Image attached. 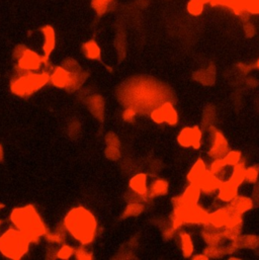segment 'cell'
<instances>
[{
  "mask_svg": "<svg viewBox=\"0 0 259 260\" xmlns=\"http://www.w3.org/2000/svg\"><path fill=\"white\" fill-rule=\"evenodd\" d=\"M63 225L67 233L82 246H88L96 240L99 224L96 216L84 207L70 209L64 218Z\"/></svg>",
  "mask_w": 259,
  "mask_h": 260,
  "instance_id": "obj_1",
  "label": "cell"
},
{
  "mask_svg": "<svg viewBox=\"0 0 259 260\" xmlns=\"http://www.w3.org/2000/svg\"><path fill=\"white\" fill-rule=\"evenodd\" d=\"M9 220L12 226L25 234L32 243H39L49 231L39 211L32 205L13 208L9 215Z\"/></svg>",
  "mask_w": 259,
  "mask_h": 260,
  "instance_id": "obj_2",
  "label": "cell"
},
{
  "mask_svg": "<svg viewBox=\"0 0 259 260\" xmlns=\"http://www.w3.org/2000/svg\"><path fill=\"white\" fill-rule=\"evenodd\" d=\"M50 83V72L39 71V72L16 73L10 80V91L20 99H29L43 87Z\"/></svg>",
  "mask_w": 259,
  "mask_h": 260,
  "instance_id": "obj_3",
  "label": "cell"
},
{
  "mask_svg": "<svg viewBox=\"0 0 259 260\" xmlns=\"http://www.w3.org/2000/svg\"><path fill=\"white\" fill-rule=\"evenodd\" d=\"M31 244L27 236L13 226L0 235V253L8 259H21L29 252Z\"/></svg>",
  "mask_w": 259,
  "mask_h": 260,
  "instance_id": "obj_4",
  "label": "cell"
},
{
  "mask_svg": "<svg viewBox=\"0 0 259 260\" xmlns=\"http://www.w3.org/2000/svg\"><path fill=\"white\" fill-rule=\"evenodd\" d=\"M87 77L88 73L84 70L79 73H73L60 65L53 67L50 72V83L56 88L72 92L79 89Z\"/></svg>",
  "mask_w": 259,
  "mask_h": 260,
  "instance_id": "obj_5",
  "label": "cell"
},
{
  "mask_svg": "<svg viewBox=\"0 0 259 260\" xmlns=\"http://www.w3.org/2000/svg\"><path fill=\"white\" fill-rule=\"evenodd\" d=\"M53 69L52 64L50 63L49 58L44 55H40L36 51L27 48L22 56L16 60L15 72H39V71H48L51 72Z\"/></svg>",
  "mask_w": 259,
  "mask_h": 260,
  "instance_id": "obj_6",
  "label": "cell"
},
{
  "mask_svg": "<svg viewBox=\"0 0 259 260\" xmlns=\"http://www.w3.org/2000/svg\"><path fill=\"white\" fill-rule=\"evenodd\" d=\"M151 119L157 124H168L173 126L178 121V114L171 104L165 103L152 110Z\"/></svg>",
  "mask_w": 259,
  "mask_h": 260,
  "instance_id": "obj_7",
  "label": "cell"
},
{
  "mask_svg": "<svg viewBox=\"0 0 259 260\" xmlns=\"http://www.w3.org/2000/svg\"><path fill=\"white\" fill-rule=\"evenodd\" d=\"M202 136V131L198 127L184 128L178 134L177 142L182 147L198 149L201 147Z\"/></svg>",
  "mask_w": 259,
  "mask_h": 260,
  "instance_id": "obj_8",
  "label": "cell"
},
{
  "mask_svg": "<svg viewBox=\"0 0 259 260\" xmlns=\"http://www.w3.org/2000/svg\"><path fill=\"white\" fill-rule=\"evenodd\" d=\"M40 32L44 38V43H43V47H42L43 55L47 58H50L51 54L54 52V50L56 48V43H57L56 32H55L54 28L52 26H49V25L43 26L40 29Z\"/></svg>",
  "mask_w": 259,
  "mask_h": 260,
  "instance_id": "obj_9",
  "label": "cell"
},
{
  "mask_svg": "<svg viewBox=\"0 0 259 260\" xmlns=\"http://www.w3.org/2000/svg\"><path fill=\"white\" fill-rule=\"evenodd\" d=\"M129 185L131 192L142 200L149 198V186L147 183V175L145 173H138L134 175L131 178Z\"/></svg>",
  "mask_w": 259,
  "mask_h": 260,
  "instance_id": "obj_10",
  "label": "cell"
},
{
  "mask_svg": "<svg viewBox=\"0 0 259 260\" xmlns=\"http://www.w3.org/2000/svg\"><path fill=\"white\" fill-rule=\"evenodd\" d=\"M228 153H229V146L227 140L224 138V136L221 133L216 131L215 134L213 135L210 149L208 151L209 156L215 159H219L226 156Z\"/></svg>",
  "mask_w": 259,
  "mask_h": 260,
  "instance_id": "obj_11",
  "label": "cell"
},
{
  "mask_svg": "<svg viewBox=\"0 0 259 260\" xmlns=\"http://www.w3.org/2000/svg\"><path fill=\"white\" fill-rule=\"evenodd\" d=\"M209 171L207 170L206 164L203 160H198L196 164L194 165V167L188 173V180L191 181L192 184L200 187L202 182L205 180V178L207 176Z\"/></svg>",
  "mask_w": 259,
  "mask_h": 260,
  "instance_id": "obj_12",
  "label": "cell"
},
{
  "mask_svg": "<svg viewBox=\"0 0 259 260\" xmlns=\"http://www.w3.org/2000/svg\"><path fill=\"white\" fill-rule=\"evenodd\" d=\"M253 207V201L246 197H236L233 201L230 202L228 208L234 212V214L241 216L247 210L251 209Z\"/></svg>",
  "mask_w": 259,
  "mask_h": 260,
  "instance_id": "obj_13",
  "label": "cell"
},
{
  "mask_svg": "<svg viewBox=\"0 0 259 260\" xmlns=\"http://www.w3.org/2000/svg\"><path fill=\"white\" fill-rule=\"evenodd\" d=\"M82 52L83 55L89 60H101L102 50L99 44L94 40H89L83 44Z\"/></svg>",
  "mask_w": 259,
  "mask_h": 260,
  "instance_id": "obj_14",
  "label": "cell"
},
{
  "mask_svg": "<svg viewBox=\"0 0 259 260\" xmlns=\"http://www.w3.org/2000/svg\"><path fill=\"white\" fill-rule=\"evenodd\" d=\"M66 235H67V231L64 225L62 224L57 229H55V231L53 232L48 231V233H47L45 236V239L53 245H61L66 241Z\"/></svg>",
  "mask_w": 259,
  "mask_h": 260,
  "instance_id": "obj_15",
  "label": "cell"
},
{
  "mask_svg": "<svg viewBox=\"0 0 259 260\" xmlns=\"http://www.w3.org/2000/svg\"><path fill=\"white\" fill-rule=\"evenodd\" d=\"M168 193V183L164 179H155L149 187V198L165 196Z\"/></svg>",
  "mask_w": 259,
  "mask_h": 260,
  "instance_id": "obj_16",
  "label": "cell"
},
{
  "mask_svg": "<svg viewBox=\"0 0 259 260\" xmlns=\"http://www.w3.org/2000/svg\"><path fill=\"white\" fill-rule=\"evenodd\" d=\"M114 2V0H91V8L97 15L103 16L112 9Z\"/></svg>",
  "mask_w": 259,
  "mask_h": 260,
  "instance_id": "obj_17",
  "label": "cell"
},
{
  "mask_svg": "<svg viewBox=\"0 0 259 260\" xmlns=\"http://www.w3.org/2000/svg\"><path fill=\"white\" fill-rule=\"evenodd\" d=\"M181 251L184 257H190L194 252V244L192 237L187 233H181L179 235Z\"/></svg>",
  "mask_w": 259,
  "mask_h": 260,
  "instance_id": "obj_18",
  "label": "cell"
},
{
  "mask_svg": "<svg viewBox=\"0 0 259 260\" xmlns=\"http://www.w3.org/2000/svg\"><path fill=\"white\" fill-rule=\"evenodd\" d=\"M196 79L201 81L204 84H209L210 81H213L215 78V69L213 66H209L207 69H204L202 71L196 73L195 75Z\"/></svg>",
  "mask_w": 259,
  "mask_h": 260,
  "instance_id": "obj_19",
  "label": "cell"
},
{
  "mask_svg": "<svg viewBox=\"0 0 259 260\" xmlns=\"http://www.w3.org/2000/svg\"><path fill=\"white\" fill-rule=\"evenodd\" d=\"M89 107L92 114L103 120L104 114V101L101 97H93L89 102Z\"/></svg>",
  "mask_w": 259,
  "mask_h": 260,
  "instance_id": "obj_20",
  "label": "cell"
},
{
  "mask_svg": "<svg viewBox=\"0 0 259 260\" xmlns=\"http://www.w3.org/2000/svg\"><path fill=\"white\" fill-rule=\"evenodd\" d=\"M205 2L202 0H190L186 4L187 12L193 16L201 15L205 10Z\"/></svg>",
  "mask_w": 259,
  "mask_h": 260,
  "instance_id": "obj_21",
  "label": "cell"
},
{
  "mask_svg": "<svg viewBox=\"0 0 259 260\" xmlns=\"http://www.w3.org/2000/svg\"><path fill=\"white\" fill-rule=\"evenodd\" d=\"M143 209H144V206L140 202H131L126 208L124 214H123V217L124 218L137 217L143 211Z\"/></svg>",
  "mask_w": 259,
  "mask_h": 260,
  "instance_id": "obj_22",
  "label": "cell"
},
{
  "mask_svg": "<svg viewBox=\"0 0 259 260\" xmlns=\"http://www.w3.org/2000/svg\"><path fill=\"white\" fill-rule=\"evenodd\" d=\"M75 250H76V248H74L72 245H68V244L63 243L57 249V254H56L57 258L63 259V260L71 258L72 256H74Z\"/></svg>",
  "mask_w": 259,
  "mask_h": 260,
  "instance_id": "obj_23",
  "label": "cell"
},
{
  "mask_svg": "<svg viewBox=\"0 0 259 260\" xmlns=\"http://www.w3.org/2000/svg\"><path fill=\"white\" fill-rule=\"evenodd\" d=\"M61 65H62L64 68H66L67 70L71 71V72H73V73H79V72H81V71H83L82 68H81V66L79 65V63H78L76 60L72 59V58H67V59H65V60L62 62Z\"/></svg>",
  "mask_w": 259,
  "mask_h": 260,
  "instance_id": "obj_24",
  "label": "cell"
},
{
  "mask_svg": "<svg viewBox=\"0 0 259 260\" xmlns=\"http://www.w3.org/2000/svg\"><path fill=\"white\" fill-rule=\"evenodd\" d=\"M258 174H259V167L258 166H252V167L246 168L245 180L250 182V183H254L257 181Z\"/></svg>",
  "mask_w": 259,
  "mask_h": 260,
  "instance_id": "obj_25",
  "label": "cell"
},
{
  "mask_svg": "<svg viewBox=\"0 0 259 260\" xmlns=\"http://www.w3.org/2000/svg\"><path fill=\"white\" fill-rule=\"evenodd\" d=\"M74 256H75L76 259H78V260H84V259L90 260V259L93 258L92 253L89 252V251L85 248V246H82V245H80L79 247L76 248Z\"/></svg>",
  "mask_w": 259,
  "mask_h": 260,
  "instance_id": "obj_26",
  "label": "cell"
},
{
  "mask_svg": "<svg viewBox=\"0 0 259 260\" xmlns=\"http://www.w3.org/2000/svg\"><path fill=\"white\" fill-rule=\"evenodd\" d=\"M105 154L108 159L116 160L120 157V145H107Z\"/></svg>",
  "mask_w": 259,
  "mask_h": 260,
  "instance_id": "obj_27",
  "label": "cell"
},
{
  "mask_svg": "<svg viewBox=\"0 0 259 260\" xmlns=\"http://www.w3.org/2000/svg\"><path fill=\"white\" fill-rule=\"evenodd\" d=\"M243 30L247 37H253L255 35V27L253 23H251L248 19H246L243 23Z\"/></svg>",
  "mask_w": 259,
  "mask_h": 260,
  "instance_id": "obj_28",
  "label": "cell"
},
{
  "mask_svg": "<svg viewBox=\"0 0 259 260\" xmlns=\"http://www.w3.org/2000/svg\"><path fill=\"white\" fill-rule=\"evenodd\" d=\"M136 114H137L136 109H135L134 107L130 106V107H128V108L124 111V114H123L124 120L127 121V122H132V121H134Z\"/></svg>",
  "mask_w": 259,
  "mask_h": 260,
  "instance_id": "obj_29",
  "label": "cell"
},
{
  "mask_svg": "<svg viewBox=\"0 0 259 260\" xmlns=\"http://www.w3.org/2000/svg\"><path fill=\"white\" fill-rule=\"evenodd\" d=\"M26 50H27V47H26L25 45H22V44L17 45V46L15 47V48H14L13 52H12L13 58H14L15 60H18V59L22 56V54L25 53Z\"/></svg>",
  "mask_w": 259,
  "mask_h": 260,
  "instance_id": "obj_30",
  "label": "cell"
},
{
  "mask_svg": "<svg viewBox=\"0 0 259 260\" xmlns=\"http://www.w3.org/2000/svg\"><path fill=\"white\" fill-rule=\"evenodd\" d=\"M3 159V149L1 147V145H0V161H1Z\"/></svg>",
  "mask_w": 259,
  "mask_h": 260,
  "instance_id": "obj_31",
  "label": "cell"
},
{
  "mask_svg": "<svg viewBox=\"0 0 259 260\" xmlns=\"http://www.w3.org/2000/svg\"><path fill=\"white\" fill-rule=\"evenodd\" d=\"M4 208V205L0 203V210H1V208Z\"/></svg>",
  "mask_w": 259,
  "mask_h": 260,
  "instance_id": "obj_32",
  "label": "cell"
},
{
  "mask_svg": "<svg viewBox=\"0 0 259 260\" xmlns=\"http://www.w3.org/2000/svg\"><path fill=\"white\" fill-rule=\"evenodd\" d=\"M256 66H257V67H258V68H259V60H258V61H257V63H256Z\"/></svg>",
  "mask_w": 259,
  "mask_h": 260,
  "instance_id": "obj_33",
  "label": "cell"
},
{
  "mask_svg": "<svg viewBox=\"0 0 259 260\" xmlns=\"http://www.w3.org/2000/svg\"><path fill=\"white\" fill-rule=\"evenodd\" d=\"M0 224H1V221H0Z\"/></svg>",
  "mask_w": 259,
  "mask_h": 260,
  "instance_id": "obj_34",
  "label": "cell"
}]
</instances>
